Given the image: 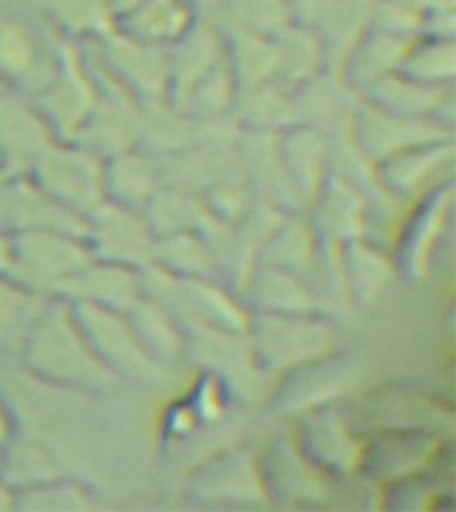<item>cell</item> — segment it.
Here are the masks:
<instances>
[{
  "instance_id": "obj_1",
  "label": "cell",
  "mask_w": 456,
  "mask_h": 512,
  "mask_svg": "<svg viewBox=\"0 0 456 512\" xmlns=\"http://www.w3.org/2000/svg\"><path fill=\"white\" fill-rule=\"evenodd\" d=\"M16 350L22 352L24 366L51 384L102 392L120 382L118 376L96 358V352L91 350L78 320L72 315L70 304L59 296L48 299Z\"/></svg>"
},
{
  "instance_id": "obj_2",
  "label": "cell",
  "mask_w": 456,
  "mask_h": 512,
  "mask_svg": "<svg viewBox=\"0 0 456 512\" xmlns=\"http://www.w3.org/2000/svg\"><path fill=\"white\" fill-rule=\"evenodd\" d=\"M27 176L48 198L83 219L104 200V158L78 142L54 139L35 158Z\"/></svg>"
},
{
  "instance_id": "obj_3",
  "label": "cell",
  "mask_w": 456,
  "mask_h": 512,
  "mask_svg": "<svg viewBox=\"0 0 456 512\" xmlns=\"http://www.w3.org/2000/svg\"><path fill=\"white\" fill-rule=\"evenodd\" d=\"M246 334L251 336L256 363L267 368L307 366L312 360L331 355L339 344L336 328L318 318L315 312H302V315L259 312V318H251Z\"/></svg>"
},
{
  "instance_id": "obj_4",
  "label": "cell",
  "mask_w": 456,
  "mask_h": 512,
  "mask_svg": "<svg viewBox=\"0 0 456 512\" xmlns=\"http://www.w3.org/2000/svg\"><path fill=\"white\" fill-rule=\"evenodd\" d=\"M56 51H59V64L54 75L30 99L51 126L54 139L75 142L99 99V78L94 67L83 59L75 40L64 38Z\"/></svg>"
},
{
  "instance_id": "obj_5",
  "label": "cell",
  "mask_w": 456,
  "mask_h": 512,
  "mask_svg": "<svg viewBox=\"0 0 456 512\" xmlns=\"http://www.w3.org/2000/svg\"><path fill=\"white\" fill-rule=\"evenodd\" d=\"M8 278L35 294L56 296L59 288L91 259L83 235L62 230H19Z\"/></svg>"
},
{
  "instance_id": "obj_6",
  "label": "cell",
  "mask_w": 456,
  "mask_h": 512,
  "mask_svg": "<svg viewBox=\"0 0 456 512\" xmlns=\"http://www.w3.org/2000/svg\"><path fill=\"white\" fill-rule=\"evenodd\" d=\"M72 315L78 320L80 331L96 352V358L110 368L118 379H155L160 376V363L150 358L136 336L128 312L107 310L86 302H67Z\"/></svg>"
},
{
  "instance_id": "obj_7",
  "label": "cell",
  "mask_w": 456,
  "mask_h": 512,
  "mask_svg": "<svg viewBox=\"0 0 456 512\" xmlns=\"http://www.w3.org/2000/svg\"><path fill=\"white\" fill-rule=\"evenodd\" d=\"M83 240L96 259L126 264L134 270L147 267L155 254V232L142 211L107 198L86 216Z\"/></svg>"
},
{
  "instance_id": "obj_8",
  "label": "cell",
  "mask_w": 456,
  "mask_h": 512,
  "mask_svg": "<svg viewBox=\"0 0 456 512\" xmlns=\"http://www.w3.org/2000/svg\"><path fill=\"white\" fill-rule=\"evenodd\" d=\"M102 40L96 67L136 102H168V48L150 46L112 27Z\"/></svg>"
},
{
  "instance_id": "obj_9",
  "label": "cell",
  "mask_w": 456,
  "mask_h": 512,
  "mask_svg": "<svg viewBox=\"0 0 456 512\" xmlns=\"http://www.w3.org/2000/svg\"><path fill=\"white\" fill-rule=\"evenodd\" d=\"M51 142L54 131L30 96L0 86V168L11 174H27Z\"/></svg>"
},
{
  "instance_id": "obj_10",
  "label": "cell",
  "mask_w": 456,
  "mask_h": 512,
  "mask_svg": "<svg viewBox=\"0 0 456 512\" xmlns=\"http://www.w3.org/2000/svg\"><path fill=\"white\" fill-rule=\"evenodd\" d=\"M355 128H358L360 147L366 150L368 158L379 160V163L398 152L411 150V147L451 139V131L440 126L438 120L398 115V112L382 110L371 102L360 110Z\"/></svg>"
},
{
  "instance_id": "obj_11",
  "label": "cell",
  "mask_w": 456,
  "mask_h": 512,
  "mask_svg": "<svg viewBox=\"0 0 456 512\" xmlns=\"http://www.w3.org/2000/svg\"><path fill=\"white\" fill-rule=\"evenodd\" d=\"M59 299L64 302H86L107 310L128 312L144 296L139 270L126 264L107 262L91 256L62 288Z\"/></svg>"
},
{
  "instance_id": "obj_12",
  "label": "cell",
  "mask_w": 456,
  "mask_h": 512,
  "mask_svg": "<svg viewBox=\"0 0 456 512\" xmlns=\"http://www.w3.org/2000/svg\"><path fill=\"white\" fill-rule=\"evenodd\" d=\"M56 64L59 51L56 56H48L30 27L16 19L0 22V86L35 96L51 80Z\"/></svg>"
},
{
  "instance_id": "obj_13",
  "label": "cell",
  "mask_w": 456,
  "mask_h": 512,
  "mask_svg": "<svg viewBox=\"0 0 456 512\" xmlns=\"http://www.w3.org/2000/svg\"><path fill=\"white\" fill-rule=\"evenodd\" d=\"M291 128L294 131H288V134L283 131L278 142L280 163H283V171H286L296 200L312 203L328 179L326 139L312 128Z\"/></svg>"
},
{
  "instance_id": "obj_14",
  "label": "cell",
  "mask_w": 456,
  "mask_h": 512,
  "mask_svg": "<svg viewBox=\"0 0 456 512\" xmlns=\"http://www.w3.org/2000/svg\"><path fill=\"white\" fill-rule=\"evenodd\" d=\"M224 56V40L211 27L195 22V27L179 43L168 48V102L176 107L184 94Z\"/></svg>"
},
{
  "instance_id": "obj_15",
  "label": "cell",
  "mask_w": 456,
  "mask_h": 512,
  "mask_svg": "<svg viewBox=\"0 0 456 512\" xmlns=\"http://www.w3.org/2000/svg\"><path fill=\"white\" fill-rule=\"evenodd\" d=\"M195 27L192 0H144L115 22V30L158 48H171Z\"/></svg>"
},
{
  "instance_id": "obj_16",
  "label": "cell",
  "mask_w": 456,
  "mask_h": 512,
  "mask_svg": "<svg viewBox=\"0 0 456 512\" xmlns=\"http://www.w3.org/2000/svg\"><path fill=\"white\" fill-rule=\"evenodd\" d=\"M160 166L152 152L134 147L104 160V198L142 211L160 190Z\"/></svg>"
},
{
  "instance_id": "obj_17",
  "label": "cell",
  "mask_w": 456,
  "mask_h": 512,
  "mask_svg": "<svg viewBox=\"0 0 456 512\" xmlns=\"http://www.w3.org/2000/svg\"><path fill=\"white\" fill-rule=\"evenodd\" d=\"M243 291H246L248 302L259 312L302 315V312L318 310L315 296L302 280V275L275 267V264H264L262 270L248 275Z\"/></svg>"
},
{
  "instance_id": "obj_18",
  "label": "cell",
  "mask_w": 456,
  "mask_h": 512,
  "mask_svg": "<svg viewBox=\"0 0 456 512\" xmlns=\"http://www.w3.org/2000/svg\"><path fill=\"white\" fill-rule=\"evenodd\" d=\"M411 43H414L411 35H398L382 27L368 32L366 38H355V46L347 56V80L360 88L374 86L376 80L398 70L400 59L406 56Z\"/></svg>"
},
{
  "instance_id": "obj_19",
  "label": "cell",
  "mask_w": 456,
  "mask_h": 512,
  "mask_svg": "<svg viewBox=\"0 0 456 512\" xmlns=\"http://www.w3.org/2000/svg\"><path fill=\"white\" fill-rule=\"evenodd\" d=\"M451 86H427L411 78H403L400 72H390L374 86H368V102L382 110L411 115V118H430L432 110L440 104H448Z\"/></svg>"
},
{
  "instance_id": "obj_20",
  "label": "cell",
  "mask_w": 456,
  "mask_h": 512,
  "mask_svg": "<svg viewBox=\"0 0 456 512\" xmlns=\"http://www.w3.org/2000/svg\"><path fill=\"white\" fill-rule=\"evenodd\" d=\"M240 102V120H246L248 128H254L256 134H272V131H286L296 123V102L291 96V88L267 80L262 86L243 88L238 91Z\"/></svg>"
},
{
  "instance_id": "obj_21",
  "label": "cell",
  "mask_w": 456,
  "mask_h": 512,
  "mask_svg": "<svg viewBox=\"0 0 456 512\" xmlns=\"http://www.w3.org/2000/svg\"><path fill=\"white\" fill-rule=\"evenodd\" d=\"M152 262L179 278H214L216 272L214 248L198 230L171 232L155 238Z\"/></svg>"
},
{
  "instance_id": "obj_22",
  "label": "cell",
  "mask_w": 456,
  "mask_h": 512,
  "mask_svg": "<svg viewBox=\"0 0 456 512\" xmlns=\"http://www.w3.org/2000/svg\"><path fill=\"white\" fill-rule=\"evenodd\" d=\"M128 320H131L144 350L150 352V358L158 360V363L174 360L187 347V334L179 326V320L147 296H142L128 310Z\"/></svg>"
},
{
  "instance_id": "obj_23",
  "label": "cell",
  "mask_w": 456,
  "mask_h": 512,
  "mask_svg": "<svg viewBox=\"0 0 456 512\" xmlns=\"http://www.w3.org/2000/svg\"><path fill=\"white\" fill-rule=\"evenodd\" d=\"M227 59H230V67L238 80V91L275 80V70H278L275 35H262V32L238 27L227 46Z\"/></svg>"
},
{
  "instance_id": "obj_24",
  "label": "cell",
  "mask_w": 456,
  "mask_h": 512,
  "mask_svg": "<svg viewBox=\"0 0 456 512\" xmlns=\"http://www.w3.org/2000/svg\"><path fill=\"white\" fill-rule=\"evenodd\" d=\"M278 43V70L275 80L288 88L302 86L304 80H312L323 59V43L307 24H288L286 30L275 35Z\"/></svg>"
},
{
  "instance_id": "obj_25",
  "label": "cell",
  "mask_w": 456,
  "mask_h": 512,
  "mask_svg": "<svg viewBox=\"0 0 456 512\" xmlns=\"http://www.w3.org/2000/svg\"><path fill=\"white\" fill-rule=\"evenodd\" d=\"M40 8L48 22L75 43L104 38L115 27L107 0H40Z\"/></svg>"
},
{
  "instance_id": "obj_26",
  "label": "cell",
  "mask_w": 456,
  "mask_h": 512,
  "mask_svg": "<svg viewBox=\"0 0 456 512\" xmlns=\"http://www.w3.org/2000/svg\"><path fill=\"white\" fill-rule=\"evenodd\" d=\"M48 299L51 296L35 294L8 275H0V350L8 344L19 347L27 328L43 312Z\"/></svg>"
},
{
  "instance_id": "obj_27",
  "label": "cell",
  "mask_w": 456,
  "mask_h": 512,
  "mask_svg": "<svg viewBox=\"0 0 456 512\" xmlns=\"http://www.w3.org/2000/svg\"><path fill=\"white\" fill-rule=\"evenodd\" d=\"M395 72H400L403 78L416 80V83H427V86H451L456 72L454 40L435 38L419 43V46L414 40Z\"/></svg>"
},
{
  "instance_id": "obj_28",
  "label": "cell",
  "mask_w": 456,
  "mask_h": 512,
  "mask_svg": "<svg viewBox=\"0 0 456 512\" xmlns=\"http://www.w3.org/2000/svg\"><path fill=\"white\" fill-rule=\"evenodd\" d=\"M262 254L267 256L264 264H275L283 270L302 272L312 259V232L299 219L280 216L278 224L272 227L264 240Z\"/></svg>"
},
{
  "instance_id": "obj_29",
  "label": "cell",
  "mask_w": 456,
  "mask_h": 512,
  "mask_svg": "<svg viewBox=\"0 0 456 512\" xmlns=\"http://www.w3.org/2000/svg\"><path fill=\"white\" fill-rule=\"evenodd\" d=\"M323 208V216L320 222L326 227V232H331L334 238L352 240L358 238L360 232V219H363V206L360 200L352 195V190L342 182H331L326 179L323 190L318 192V198L312 200Z\"/></svg>"
},
{
  "instance_id": "obj_30",
  "label": "cell",
  "mask_w": 456,
  "mask_h": 512,
  "mask_svg": "<svg viewBox=\"0 0 456 512\" xmlns=\"http://www.w3.org/2000/svg\"><path fill=\"white\" fill-rule=\"evenodd\" d=\"M344 275H347V288L363 299L371 302L382 286L390 280V264L374 248L360 246L358 240H347V256H344Z\"/></svg>"
},
{
  "instance_id": "obj_31",
  "label": "cell",
  "mask_w": 456,
  "mask_h": 512,
  "mask_svg": "<svg viewBox=\"0 0 456 512\" xmlns=\"http://www.w3.org/2000/svg\"><path fill=\"white\" fill-rule=\"evenodd\" d=\"M232 16L240 30L262 35H278L296 22L288 0H232Z\"/></svg>"
},
{
  "instance_id": "obj_32",
  "label": "cell",
  "mask_w": 456,
  "mask_h": 512,
  "mask_svg": "<svg viewBox=\"0 0 456 512\" xmlns=\"http://www.w3.org/2000/svg\"><path fill=\"white\" fill-rule=\"evenodd\" d=\"M336 0H288V6L294 11V19H302V24H320L326 22Z\"/></svg>"
},
{
  "instance_id": "obj_33",
  "label": "cell",
  "mask_w": 456,
  "mask_h": 512,
  "mask_svg": "<svg viewBox=\"0 0 456 512\" xmlns=\"http://www.w3.org/2000/svg\"><path fill=\"white\" fill-rule=\"evenodd\" d=\"M14 262V235L0 227V275H8Z\"/></svg>"
},
{
  "instance_id": "obj_34",
  "label": "cell",
  "mask_w": 456,
  "mask_h": 512,
  "mask_svg": "<svg viewBox=\"0 0 456 512\" xmlns=\"http://www.w3.org/2000/svg\"><path fill=\"white\" fill-rule=\"evenodd\" d=\"M107 3H110L112 19L118 22V19H123L126 14H131L136 6H142L144 0H107Z\"/></svg>"
},
{
  "instance_id": "obj_35",
  "label": "cell",
  "mask_w": 456,
  "mask_h": 512,
  "mask_svg": "<svg viewBox=\"0 0 456 512\" xmlns=\"http://www.w3.org/2000/svg\"><path fill=\"white\" fill-rule=\"evenodd\" d=\"M8 438H11V414H8L6 406L0 403V448L6 446Z\"/></svg>"
},
{
  "instance_id": "obj_36",
  "label": "cell",
  "mask_w": 456,
  "mask_h": 512,
  "mask_svg": "<svg viewBox=\"0 0 456 512\" xmlns=\"http://www.w3.org/2000/svg\"><path fill=\"white\" fill-rule=\"evenodd\" d=\"M0 475H3V448H0Z\"/></svg>"
}]
</instances>
